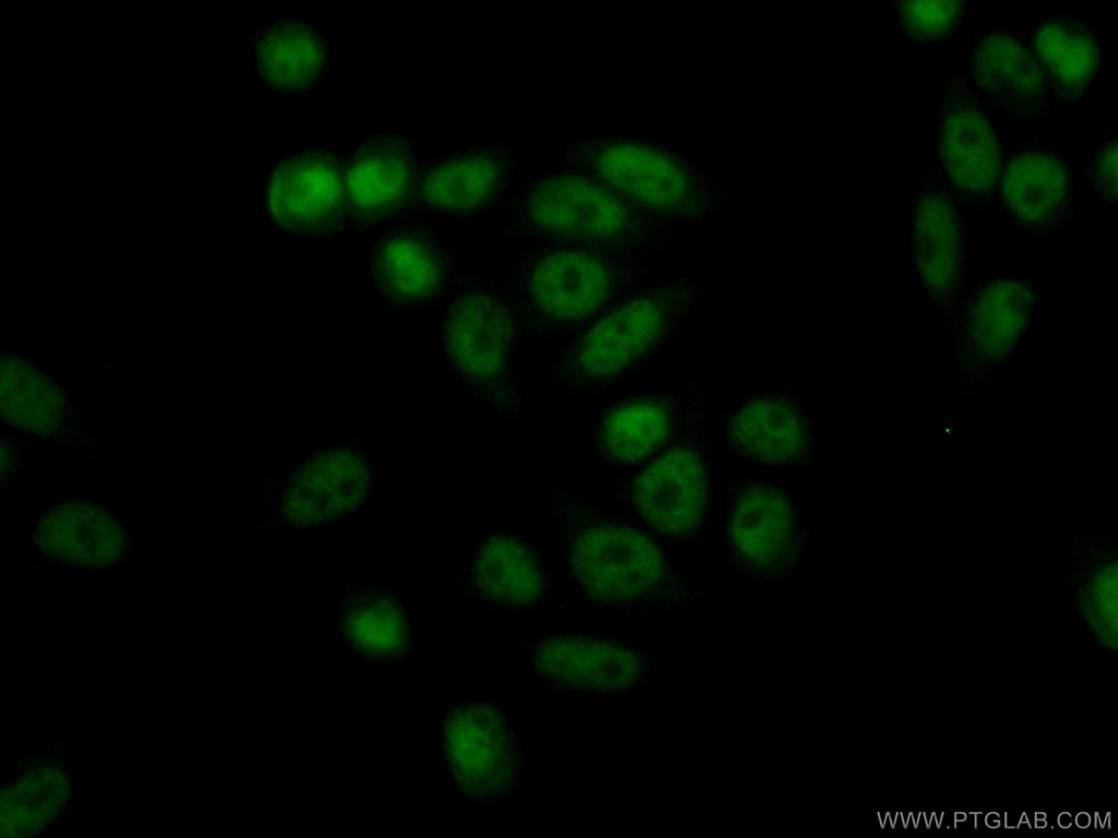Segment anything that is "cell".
<instances>
[{"label": "cell", "mask_w": 1118, "mask_h": 838, "mask_svg": "<svg viewBox=\"0 0 1118 838\" xmlns=\"http://www.w3.org/2000/svg\"><path fill=\"white\" fill-rule=\"evenodd\" d=\"M679 307L680 297L666 287L629 299L567 345L551 364V376L575 391L616 382L663 340Z\"/></svg>", "instance_id": "cell-1"}, {"label": "cell", "mask_w": 1118, "mask_h": 838, "mask_svg": "<svg viewBox=\"0 0 1118 838\" xmlns=\"http://www.w3.org/2000/svg\"><path fill=\"white\" fill-rule=\"evenodd\" d=\"M629 273L598 253L547 251L512 276L514 307L530 327L557 333L583 325L611 304Z\"/></svg>", "instance_id": "cell-2"}, {"label": "cell", "mask_w": 1118, "mask_h": 838, "mask_svg": "<svg viewBox=\"0 0 1118 838\" xmlns=\"http://www.w3.org/2000/svg\"><path fill=\"white\" fill-rule=\"evenodd\" d=\"M569 534V566L596 602L630 609L652 603L676 586L661 550L634 528L592 520Z\"/></svg>", "instance_id": "cell-3"}, {"label": "cell", "mask_w": 1118, "mask_h": 838, "mask_svg": "<svg viewBox=\"0 0 1118 838\" xmlns=\"http://www.w3.org/2000/svg\"><path fill=\"white\" fill-rule=\"evenodd\" d=\"M443 342L454 368L487 406L503 412L518 410L514 324L496 291L472 288L457 297L445 318Z\"/></svg>", "instance_id": "cell-4"}, {"label": "cell", "mask_w": 1118, "mask_h": 838, "mask_svg": "<svg viewBox=\"0 0 1118 838\" xmlns=\"http://www.w3.org/2000/svg\"><path fill=\"white\" fill-rule=\"evenodd\" d=\"M726 535L735 567L763 579L795 570L807 540L796 500L782 487L756 477L742 478L729 489Z\"/></svg>", "instance_id": "cell-5"}, {"label": "cell", "mask_w": 1118, "mask_h": 838, "mask_svg": "<svg viewBox=\"0 0 1118 838\" xmlns=\"http://www.w3.org/2000/svg\"><path fill=\"white\" fill-rule=\"evenodd\" d=\"M444 761L456 787L480 801L499 800L515 787L521 751L507 715L488 702L465 701L442 726Z\"/></svg>", "instance_id": "cell-6"}, {"label": "cell", "mask_w": 1118, "mask_h": 838, "mask_svg": "<svg viewBox=\"0 0 1118 838\" xmlns=\"http://www.w3.org/2000/svg\"><path fill=\"white\" fill-rule=\"evenodd\" d=\"M372 463L360 451L333 447L314 453L277 483L271 508L276 522L307 529L350 515L368 499Z\"/></svg>", "instance_id": "cell-7"}, {"label": "cell", "mask_w": 1118, "mask_h": 838, "mask_svg": "<svg viewBox=\"0 0 1118 838\" xmlns=\"http://www.w3.org/2000/svg\"><path fill=\"white\" fill-rule=\"evenodd\" d=\"M706 456L692 444L676 445L637 478L634 504L657 531L677 538L703 526L712 499Z\"/></svg>", "instance_id": "cell-8"}, {"label": "cell", "mask_w": 1118, "mask_h": 838, "mask_svg": "<svg viewBox=\"0 0 1118 838\" xmlns=\"http://www.w3.org/2000/svg\"><path fill=\"white\" fill-rule=\"evenodd\" d=\"M525 213L530 225L551 238L610 242L633 231V217L614 194L588 179L562 175L538 184Z\"/></svg>", "instance_id": "cell-9"}, {"label": "cell", "mask_w": 1118, "mask_h": 838, "mask_svg": "<svg viewBox=\"0 0 1118 838\" xmlns=\"http://www.w3.org/2000/svg\"><path fill=\"white\" fill-rule=\"evenodd\" d=\"M534 670L551 685L567 691L614 693L640 681L643 662L633 649L610 639L558 635L533 648Z\"/></svg>", "instance_id": "cell-10"}, {"label": "cell", "mask_w": 1118, "mask_h": 838, "mask_svg": "<svg viewBox=\"0 0 1118 838\" xmlns=\"http://www.w3.org/2000/svg\"><path fill=\"white\" fill-rule=\"evenodd\" d=\"M1034 294L1021 279L988 282L975 295L963 330V358L976 374L1003 362L1026 332Z\"/></svg>", "instance_id": "cell-11"}, {"label": "cell", "mask_w": 1118, "mask_h": 838, "mask_svg": "<svg viewBox=\"0 0 1118 838\" xmlns=\"http://www.w3.org/2000/svg\"><path fill=\"white\" fill-rule=\"evenodd\" d=\"M725 429L730 448L757 466L796 467L811 455L808 421L790 400L757 397L745 402Z\"/></svg>", "instance_id": "cell-12"}, {"label": "cell", "mask_w": 1118, "mask_h": 838, "mask_svg": "<svg viewBox=\"0 0 1118 838\" xmlns=\"http://www.w3.org/2000/svg\"><path fill=\"white\" fill-rule=\"evenodd\" d=\"M912 244L923 287L937 304L952 306L964 282V240L956 208L942 191H927L916 202Z\"/></svg>", "instance_id": "cell-13"}, {"label": "cell", "mask_w": 1118, "mask_h": 838, "mask_svg": "<svg viewBox=\"0 0 1118 838\" xmlns=\"http://www.w3.org/2000/svg\"><path fill=\"white\" fill-rule=\"evenodd\" d=\"M41 551L81 567H103L121 560L126 536L104 507L72 501L51 507L35 532Z\"/></svg>", "instance_id": "cell-14"}, {"label": "cell", "mask_w": 1118, "mask_h": 838, "mask_svg": "<svg viewBox=\"0 0 1118 838\" xmlns=\"http://www.w3.org/2000/svg\"><path fill=\"white\" fill-rule=\"evenodd\" d=\"M344 181L338 169L317 155L282 163L267 191L272 217L284 228L310 230L326 224L341 208Z\"/></svg>", "instance_id": "cell-15"}, {"label": "cell", "mask_w": 1118, "mask_h": 838, "mask_svg": "<svg viewBox=\"0 0 1118 838\" xmlns=\"http://www.w3.org/2000/svg\"><path fill=\"white\" fill-rule=\"evenodd\" d=\"M463 586L481 602L518 609L539 602L545 584L537 562L521 541L492 535L479 544L463 572Z\"/></svg>", "instance_id": "cell-16"}, {"label": "cell", "mask_w": 1118, "mask_h": 838, "mask_svg": "<svg viewBox=\"0 0 1118 838\" xmlns=\"http://www.w3.org/2000/svg\"><path fill=\"white\" fill-rule=\"evenodd\" d=\"M336 630L356 655L373 660L397 659L408 647L409 625L402 601L377 585L356 586L347 592Z\"/></svg>", "instance_id": "cell-17"}, {"label": "cell", "mask_w": 1118, "mask_h": 838, "mask_svg": "<svg viewBox=\"0 0 1118 838\" xmlns=\"http://www.w3.org/2000/svg\"><path fill=\"white\" fill-rule=\"evenodd\" d=\"M977 84L998 105L1018 116H1032L1044 106L1047 83L1037 62L1013 37L985 36L973 56Z\"/></svg>", "instance_id": "cell-18"}, {"label": "cell", "mask_w": 1118, "mask_h": 838, "mask_svg": "<svg viewBox=\"0 0 1118 838\" xmlns=\"http://www.w3.org/2000/svg\"><path fill=\"white\" fill-rule=\"evenodd\" d=\"M594 167L608 184L650 207L670 211L686 199L687 182L681 170L647 146L609 144L597 152Z\"/></svg>", "instance_id": "cell-19"}, {"label": "cell", "mask_w": 1118, "mask_h": 838, "mask_svg": "<svg viewBox=\"0 0 1118 838\" xmlns=\"http://www.w3.org/2000/svg\"><path fill=\"white\" fill-rule=\"evenodd\" d=\"M939 142L945 170L959 190L978 194L994 187L1000 167L999 147L982 112L962 107L947 116Z\"/></svg>", "instance_id": "cell-20"}, {"label": "cell", "mask_w": 1118, "mask_h": 838, "mask_svg": "<svg viewBox=\"0 0 1118 838\" xmlns=\"http://www.w3.org/2000/svg\"><path fill=\"white\" fill-rule=\"evenodd\" d=\"M254 58L261 77L269 85L297 89L318 77L324 64V47L311 28L281 22L258 36Z\"/></svg>", "instance_id": "cell-21"}, {"label": "cell", "mask_w": 1118, "mask_h": 838, "mask_svg": "<svg viewBox=\"0 0 1118 838\" xmlns=\"http://www.w3.org/2000/svg\"><path fill=\"white\" fill-rule=\"evenodd\" d=\"M1003 195L1009 208L1030 225L1048 224L1066 206L1068 176L1052 156L1024 153L1011 160L1003 175Z\"/></svg>", "instance_id": "cell-22"}, {"label": "cell", "mask_w": 1118, "mask_h": 838, "mask_svg": "<svg viewBox=\"0 0 1118 838\" xmlns=\"http://www.w3.org/2000/svg\"><path fill=\"white\" fill-rule=\"evenodd\" d=\"M671 428V410L665 402L632 399L605 417L597 433V445L614 462L637 463L663 445Z\"/></svg>", "instance_id": "cell-23"}, {"label": "cell", "mask_w": 1118, "mask_h": 838, "mask_svg": "<svg viewBox=\"0 0 1118 838\" xmlns=\"http://www.w3.org/2000/svg\"><path fill=\"white\" fill-rule=\"evenodd\" d=\"M406 152L396 144L370 145L354 159L346 190L353 204L368 215H381L395 208L405 197L411 179Z\"/></svg>", "instance_id": "cell-24"}, {"label": "cell", "mask_w": 1118, "mask_h": 838, "mask_svg": "<svg viewBox=\"0 0 1118 838\" xmlns=\"http://www.w3.org/2000/svg\"><path fill=\"white\" fill-rule=\"evenodd\" d=\"M1 405L8 422L36 433L50 432L64 408L58 385L15 357L2 359Z\"/></svg>", "instance_id": "cell-25"}, {"label": "cell", "mask_w": 1118, "mask_h": 838, "mask_svg": "<svg viewBox=\"0 0 1118 838\" xmlns=\"http://www.w3.org/2000/svg\"><path fill=\"white\" fill-rule=\"evenodd\" d=\"M1035 50L1056 84L1066 92H1081L1093 77L1098 48L1092 34L1070 19H1050L1037 29Z\"/></svg>", "instance_id": "cell-26"}, {"label": "cell", "mask_w": 1118, "mask_h": 838, "mask_svg": "<svg viewBox=\"0 0 1118 838\" xmlns=\"http://www.w3.org/2000/svg\"><path fill=\"white\" fill-rule=\"evenodd\" d=\"M498 163L483 155L450 159L435 167L423 180L421 196L432 207L465 212L486 203L500 182Z\"/></svg>", "instance_id": "cell-27"}, {"label": "cell", "mask_w": 1118, "mask_h": 838, "mask_svg": "<svg viewBox=\"0 0 1118 838\" xmlns=\"http://www.w3.org/2000/svg\"><path fill=\"white\" fill-rule=\"evenodd\" d=\"M373 272L379 286L400 300L428 297L441 279L437 253L424 240L412 236L383 243L374 256Z\"/></svg>", "instance_id": "cell-28"}, {"label": "cell", "mask_w": 1118, "mask_h": 838, "mask_svg": "<svg viewBox=\"0 0 1118 838\" xmlns=\"http://www.w3.org/2000/svg\"><path fill=\"white\" fill-rule=\"evenodd\" d=\"M962 12L959 1H909L900 4L906 31L916 39L936 41L949 35Z\"/></svg>", "instance_id": "cell-29"}, {"label": "cell", "mask_w": 1118, "mask_h": 838, "mask_svg": "<svg viewBox=\"0 0 1118 838\" xmlns=\"http://www.w3.org/2000/svg\"><path fill=\"white\" fill-rule=\"evenodd\" d=\"M1095 185L1109 202L1117 201V141L1108 142L1096 156L1092 166Z\"/></svg>", "instance_id": "cell-30"}]
</instances>
